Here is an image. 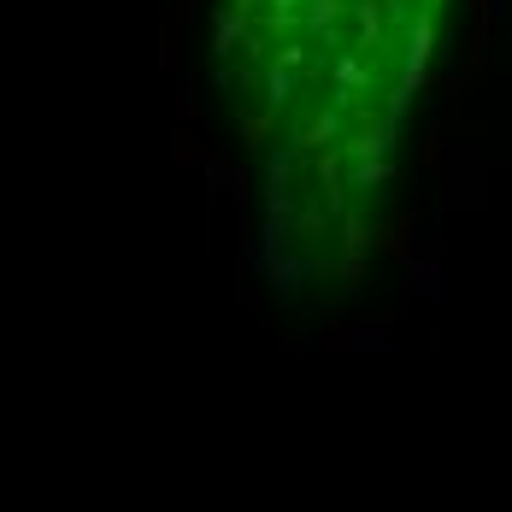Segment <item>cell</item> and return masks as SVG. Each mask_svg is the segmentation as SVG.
<instances>
[{
	"mask_svg": "<svg viewBox=\"0 0 512 512\" xmlns=\"http://www.w3.org/2000/svg\"><path fill=\"white\" fill-rule=\"evenodd\" d=\"M236 30H242V18H236V12H224V18H218V53H230V41H236Z\"/></svg>",
	"mask_w": 512,
	"mask_h": 512,
	"instance_id": "cell-1",
	"label": "cell"
},
{
	"mask_svg": "<svg viewBox=\"0 0 512 512\" xmlns=\"http://www.w3.org/2000/svg\"><path fill=\"white\" fill-rule=\"evenodd\" d=\"M330 18H336V0H318V6H312V24L324 30V24H330Z\"/></svg>",
	"mask_w": 512,
	"mask_h": 512,
	"instance_id": "cell-2",
	"label": "cell"
}]
</instances>
